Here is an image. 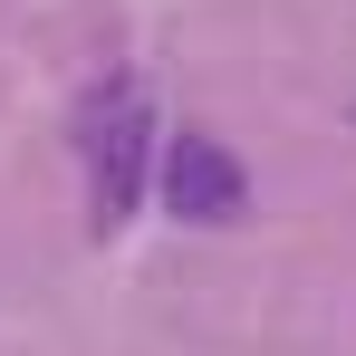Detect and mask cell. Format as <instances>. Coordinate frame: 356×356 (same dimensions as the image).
I'll list each match as a JSON object with an SVG mask.
<instances>
[{"label":"cell","instance_id":"1","mask_svg":"<svg viewBox=\"0 0 356 356\" xmlns=\"http://www.w3.org/2000/svg\"><path fill=\"white\" fill-rule=\"evenodd\" d=\"M77 145H87V222L125 232L135 202H145V164H154V97H145V77L106 67L77 97Z\"/></svg>","mask_w":356,"mask_h":356},{"label":"cell","instance_id":"2","mask_svg":"<svg viewBox=\"0 0 356 356\" xmlns=\"http://www.w3.org/2000/svg\"><path fill=\"white\" fill-rule=\"evenodd\" d=\"M154 164H164V212H174V222H193V232H222V222H241L250 174H241V154H232V145H212V135H174Z\"/></svg>","mask_w":356,"mask_h":356}]
</instances>
